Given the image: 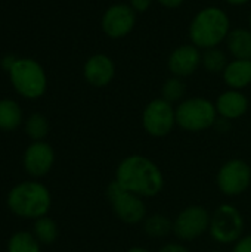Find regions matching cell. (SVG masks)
<instances>
[{
    "label": "cell",
    "instance_id": "obj_1",
    "mask_svg": "<svg viewBox=\"0 0 251 252\" xmlns=\"http://www.w3.org/2000/svg\"><path fill=\"white\" fill-rule=\"evenodd\" d=\"M114 180L126 190L143 199L158 196L166 185L163 170L158 164L142 154L124 157L115 168Z\"/></svg>",
    "mask_w": 251,
    "mask_h": 252
},
{
    "label": "cell",
    "instance_id": "obj_2",
    "mask_svg": "<svg viewBox=\"0 0 251 252\" xmlns=\"http://www.w3.org/2000/svg\"><path fill=\"white\" fill-rule=\"evenodd\" d=\"M231 30V18L223 7L215 4L206 6L201 7L189 22V43L201 50L220 47V44L226 41Z\"/></svg>",
    "mask_w": 251,
    "mask_h": 252
},
{
    "label": "cell",
    "instance_id": "obj_3",
    "mask_svg": "<svg viewBox=\"0 0 251 252\" xmlns=\"http://www.w3.org/2000/svg\"><path fill=\"white\" fill-rule=\"evenodd\" d=\"M6 202L15 216L21 219L37 220L47 216L52 207V195L43 183L28 180L13 186L7 193Z\"/></svg>",
    "mask_w": 251,
    "mask_h": 252
},
{
    "label": "cell",
    "instance_id": "obj_4",
    "mask_svg": "<svg viewBox=\"0 0 251 252\" xmlns=\"http://www.w3.org/2000/svg\"><path fill=\"white\" fill-rule=\"evenodd\" d=\"M219 120L216 105L207 97L192 96L176 105V124L188 133H201L216 126Z\"/></svg>",
    "mask_w": 251,
    "mask_h": 252
},
{
    "label": "cell",
    "instance_id": "obj_5",
    "mask_svg": "<svg viewBox=\"0 0 251 252\" xmlns=\"http://www.w3.org/2000/svg\"><path fill=\"white\" fill-rule=\"evenodd\" d=\"M7 74L15 92L24 99H40L47 90V74L33 58H18Z\"/></svg>",
    "mask_w": 251,
    "mask_h": 252
},
{
    "label": "cell",
    "instance_id": "obj_6",
    "mask_svg": "<svg viewBox=\"0 0 251 252\" xmlns=\"http://www.w3.org/2000/svg\"><path fill=\"white\" fill-rule=\"evenodd\" d=\"M246 220L232 204H220L210 217L209 235L219 245H234L244 236Z\"/></svg>",
    "mask_w": 251,
    "mask_h": 252
},
{
    "label": "cell",
    "instance_id": "obj_7",
    "mask_svg": "<svg viewBox=\"0 0 251 252\" xmlns=\"http://www.w3.org/2000/svg\"><path fill=\"white\" fill-rule=\"evenodd\" d=\"M105 193L115 217L121 223L129 226H136V224H142L143 220L148 217V208L145 199L126 190L115 180H112L107 186Z\"/></svg>",
    "mask_w": 251,
    "mask_h": 252
},
{
    "label": "cell",
    "instance_id": "obj_8",
    "mask_svg": "<svg viewBox=\"0 0 251 252\" xmlns=\"http://www.w3.org/2000/svg\"><path fill=\"white\" fill-rule=\"evenodd\" d=\"M212 213L203 205H188L173 219V235L179 242L188 244L209 233Z\"/></svg>",
    "mask_w": 251,
    "mask_h": 252
},
{
    "label": "cell",
    "instance_id": "obj_9",
    "mask_svg": "<svg viewBox=\"0 0 251 252\" xmlns=\"http://www.w3.org/2000/svg\"><path fill=\"white\" fill-rule=\"evenodd\" d=\"M176 126V106L163 97L149 100L143 108L142 127L151 137H167Z\"/></svg>",
    "mask_w": 251,
    "mask_h": 252
},
{
    "label": "cell",
    "instance_id": "obj_10",
    "mask_svg": "<svg viewBox=\"0 0 251 252\" xmlns=\"http://www.w3.org/2000/svg\"><path fill=\"white\" fill-rule=\"evenodd\" d=\"M216 185L226 198H238L249 190L251 185V167L240 158L226 161L217 171Z\"/></svg>",
    "mask_w": 251,
    "mask_h": 252
},
{
    "label": "cell",
    "instance_id": "obj_11",
    "mask_svg": "<svg viewBox=\"0 0 251 252\" xmlns=\"http://www.w3.org/2000/svg\"><path fill=\"white\" fill-rule=\"evenodd\" d=\"M138 13L129 3H114L101 16V30L111 40H121L130 35L136 27Z\"/></svg>",
    "mask_w": 251,
    "mask_h": 252
},
{
    "label": "cell",
    "instance_id": "obj_12",
    "mask_svg": "<svg viewBox=\"0 0 251 252\" xmlns=\"http://www.w3.org/2000/svg\"><path fill=\"white\" fill-rule=\"evenodd\" d=\"M203 50L192 43H185L175 47L167 56V69L173 77L188 78L201 68Z\"/></svg>",
    "mask_w": 251,
    "mask_h": 252
},
{
    "label": "cell",
    "instance_id": "obj_13",
    "mask_svg": "<svg viewBox=\"0 0 251 252\" xmlns=\"http://www.w3.org/2000/svg\"><path fill=\"white\" fill-rule=\"evenodd\" d=\"M22 164H24V170L27 171L28 176H31L34 179L44 177L53 168L55 151L44 140L31 142L24 152Z\"/></svg>",
    "mask_w": 251,
    "mask_h": 252
},
{
    "label": "cell",
    "instance_id": "obj_14",
    "mask_svg": "<svg viewBox=\"0 0 251 252\" xmlns=\"http://www.w3.org/2000/svg\"><path fill=\"white\" fill-rule=\"evenodd\" d=\"M117 66L114 59L107 53L90 55L83 65V77L93 87H107L115 78Z\"/></svg>",
    "mask_w": 251,
    "mask_h": 252
},
{
    "label": "cell",
    "instance_id": "obj_15",
    "mask_svg": "<svg viewBox=\"0 0 251 252\" xmlns=\"http://www.w3.org/2000/svg\"><path fill=\"white\" fill-rule=\"evenodd\" d=\"M215 105L219 118H223L226 121H235L243 118L249 112L250 100L243 90L226 89L217 96Z\"/></svg>",
    "mask_w": 251,
    "mask_h": 252
},
{
    "label": "cell",
    "instance_id": "obj_16",
    "mask_svg": "<svg viewBox=\"0 0 251 252\" xmlns=\"http://www.w3.org/2000/svg\"><path fill=\"white\" fill-rule=\"evenodd\" d=\"M228 89L243 90L251 86V59H231L222 72Z\"/></svg>",
    "mask_w": 251,
    "mask_h": 252
},
{
    "label": "cell",
    "instance_id": "obj_17",
    "mask_svg": "<svg viewBox=\"0 0 251 252\" xmlns=\"http://www.w3.org/2000/svg\"><path fill=\"white\" fill-rule=\"evenodd\" d=\"M225 44L232 59H251V31L249 27L232 28Z\"/></svg>",
    "mask_w": 251,
    "mask_h": 252
},
{
    "label": "cell",
    "instance_id": "obj_18",
    "mask_svg": "<svg viewBox=\"0 0 251 252\" xmlns=\"http://www.w3.org/2000/svg\"><path fill=\"white\" fill-rule=\"evenodd\" d=\"M143 233L151 239H166L173 235V220H170L163 213L148 214L142 223Z\"/></svg>",
    "mask_w": 251,
    "mask_h": 252
},
{
    "label": "cell",
    "instance_id": "obj_19",
    "mask_svg": "<svg viewBox=\"0 0 251 252\" xmlns=\"http://www.w3.org/2000/svg\"><path fill=\"white\" fill-rule=\"evenodd\" d=\"M22 109L13 99H0V130L15 131L22 124Z\"/></svg>",
    "mask_w": 251,
    "mask_h": 252
},
{
    "label": "cell",
    "instance_id": "obj_20",
    "mask_svg": "<svg viewBox=\"0 0 251 252\" xmlns=\"http://www.w3.org/2000/svg\"><path fill=\"white\" fill-rule=\"evenodd\" d=\"M229 58L228 53L222 49V47H212V49H206L203 50V56H201V68L209 72V74H220L225 71L226 65L229 63Z\"/></svg>",
    "mask_w": 251,
    "mask_h": 252
},
{
    "label": "cell",
    "instance_id": "obj_21",
    "mask_svg": "<svg viewBox=\"0 0 251 252\" xmlns=\"http://www.w3.org/2000/svg\"><path fill=\"white\" fill-rule=\"evenodd\" d=\"M24 130H25V134L33 142L44 140L49 134V130H50L49 120L43 114L34 112V114L27 117V120L24 123Z\"/></svg>",
    "mask_w": 251,
    "mask_h": 252
},
{
    "label": "cell",
    "instance_id": "obj_22",
    "mask_svg": "<svg viewBox=\"0 0 251 252\" xmlns=\"http://www.w3.org/2000/svg\"><path fill=\"white\" fill-rule=\"evenodd\" d=\"M164 100L170 102L172 105H179L183 99H186V83L183 78L170 75L164 80L161 86V96Z\"/></svg>",
    "mask_w": 251,
    "mask_h": 252
},
{
    "label": "cell",
    "instance_id": "obj_23",
    "mask_svg": "<svg viewBox=\"0 0 251 252\" xmlns=\"http://www.w3.org/2000/svg\"><path fill=\"white\" fill-rule=\"evenodd\" d=\"M33 235L41 245H52L58 239L59 229H58V224L55 223V220L44 216L34 221Z\"/></svg>",
    "mask_w": 251,
    "mask_h": 252
},
{
    "label": "cell",
    "instance_id": "obj_24",
    "mask_svg": "<svg viewBox=\"0 0 251 252\" xmlns=\"http://www.w3.org/2000/svg\"><path fill=\"white\" fill-rule=\"evenodd\" d=\"M7 252H41V244L30 232H16L7 242Z\"/></svg>",
    "mask_w": 251,
    "mask_h": 252
},
{
    "label": "cell",
    "instance_id": "obj_25",
    "mask_svg": "<svg viewBox=\"0 0 251 252\" xmlns=\"http://www.w3.org/2000/svg\"><path fill=\"white\" fill-rule=\"evenodd\" d=\"M155 0H127L129 6L139 15V13H146L151 6L154 4Z\"/></svg>",
    "mask_w": 251,
    "mask_h": 252
},
{
    "label": "cell",
    "instance_id": "obj_26",
    "mask_svg": "<svg viewBox=\"0 0 251 252\" xmlns=\"http://www.w3.org/2000/svg\"><path fill=\"white\" fill-rule=\"evenodd\" d=\"M231 252H251V233L244 235L240 241L232 245Z\"/></svg>",
    "mask_w": 251,
    "mask_h": 252
},
{
    "label": "cell",
    "instance_id": "obj_27",
    "mask_svg": "<svg viewBox=\"0 0 251 252\" xmlns=\"http://www.w3.org/2000/svg\"><path fill=\"white\" fill-rule=\"evenodd\" d=\"M157 252H191V250L183 242H167Z\"/></svg>",
    "mask_w": 251,
    "mask_h": 252
},
{
    "label": "cell",
    "instance_id": "obj_28",
    "mask_svg": "<svg viewBox=\"0 0 251 252\" xmlns=\"http://www.w3.org/2000/svg\"><path fill=\"white\" fill-rule=\"evenodd\" d=\"M186 0H155V3H158L161 7L167 9V10H175L183 6Z\"/></svg>",
    "mask_w": 251,
    "mask_h": 252
},
{
    "label": "cell",
    "instance_id": "obj_29",
    "mask_svg": "<svg viewBox=\"0 0 251 252\" xmlns=\"http://www.w3.org/2000/svg\"><path fill=\"white\" fill-rule=\"evenodd\" d=\"M16 61H18V56L10 55V53L4 55V56L1 58V62H0L1 69H3V71H6V72H9V71L12 69V66L15 65V62H16Z\"/></svg>",
    "mask_w": 251,
    "mask_h": 252
},
{
    "label": "cell",
    "instance_id": "obj_30",
    "mask_svg": "<svg viewBox=\"0 0 251 252\" xmlns=\"http://www.w3.org/2000/svg\"><path fill=\"white\" fill-rule=\"evenodd\" d=\"M226 4L232 6V7H243L246 4H249L251 0H223Z\"/></svg>",
    "mask_w": 251,
    "mask_h": 252
},
{
    "label": "cell",
    "instance_id": "obj_31",
    "mask_svg": "<svg viewBox=\"0 0 251 252\" xmlns=\"http://www.w3.org/2000/svg\"><path fill=\"white\" fill-rule=\"evenodd\" d=\"M126 252H152L151 250L145 248V247H139V245H135V247H130Z\"/></svg>",
    "mask_w": 251,
    "mask_h": 252
},
{
    "label": "cell",
    "instance_id": "obj_32",
    "mask_svg": "<svg viewBox=\"0 0 251 252\" xmlns=\"http://www.w3.org/2000/svg\"><path fill=\"white\" fill-rule=\"evenodd\" d=\"M249 28H250V31H251V12H250V15H249Z\"/></svg>",
    "mask_w": 251,
    "mask_h": 252
},
{
    "label": "cell",
    "instance_id": "obj_33",
    "mask_svg": "<svg viewBox=\"0 0 251 252\" xmlns=\"http://www.w3.org/2000/svg\"><path fill=\"white\" fill-rule=\"evenodd\" d=\"M209 252H223V251H220V250H212V251H209Z\"/></svg>",
    "mask_w": 251,
    "mask_h": 252
}]
</instances>
